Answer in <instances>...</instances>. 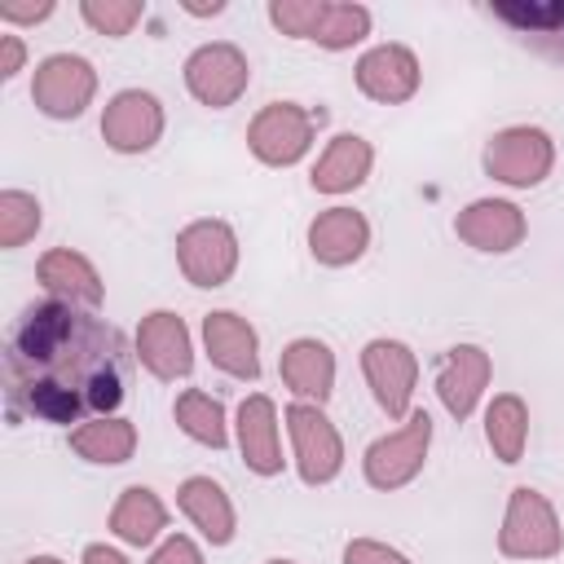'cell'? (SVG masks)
<instances>
[{
    "mask_svg": "<svg viewBox=\"0 0 564 564\" xmlns=\"http://www.w3.org/2000/svg\"><path fill=\"white\" fill-rule=\"evenodd\" d=\"M251 84V62L238 44L229 40H212V44H198L189 57H185V88L194 101L212 106V110H225L234 106Z\"/></svg>",
    "mask_w": 564,
    "mask_h": 564,
    "instance_id": "8",
    "label": "cell"
},
{
    "mask_svg": "<svg viewBox=\"0 0 564 564\" xmlns=\"http://www.w3.org/2000/svg\"><path fill=\"white\" fill-rule=\"evenodd\" d=\"M278 370H282V383L300 401H308V405H322L335 392V352L322 339H308V335L304 339H291L282 348Z\"/></svg>",
    "mask_w": 564,
    "mask_h": 564,
    "instance_id": "21",
    "label": "cell"
},
{
    "mask_svg": "<svg viewBox=\"0 0 564 564\" xmlns=\"http://www.w3.org/2000/svg\"><path fill=\"white\" fill-rule=\"evenodd\" d=\"M185 9H189V13H198V18H207V13H220L225 4H185Z\"/></svg>",
    "mask_w": 564,
    "mask_h": 564,
    "instance_id": "35",
    "label": "cell"
},
{
    "mask_svg": "<svg viewBox=\"0 0 564 564\" xmlns=\"http://www.w3.org/2000/svg\"><path fill=\"white\" fill-rule=\"evenodd\" d=\"M375 167V150L357 132H335L313 163V189L317 194H352Z\"/></svg>",
    "mask_w": 564,
    "mask_h": 564,
    "instance_id": "22",
    "label": "cell"
},
{
    "mask_svg": "<svg viewBox=\"0 0 564 564\" xmlns=\"http://www.w3.org/2000/svg\"><path fill=\"white\" fill-rule=\"evenodd\" d=\"M203 348L216 370L229 379H260V339L256 326L229 308H216L203 317Z\"/></svg>",
    "mask_w": 564,
    "mask_h": 564,
    "instance_id": "17",
    "label": "cell"
},
{
    "mask_svg": "<svg viewBox=\"0 0 564 564\" xmlns=\"http://www.w3.org/2000/svg\"><path fill=\"white\" fill-rule=\"evenodd\" d=\"M79 18L97 31V35H128L141 18H145V4L141 0H84L79 4Z\"/></svg>",
    "mask_w": 564,
    "mask_h": 564,
    "instance_id": "29",
    "label": "cell"
},
{
    "mask_svg": "<svg viewBox=\"0 0 564 564\" xmlns=\"http://www.w3.org/2000/svg\"><path fill=\"white\" fill-rule=\"evenodd\" d=\"M322 110H308L300 101H269L256 110L251 128H247V145L260 163L269 167H291L308 154L313 137H317Z\"/></svg>",
    "mask_w": 564,
    "mask_h": 564,
    "instance_id": "4",
    "label": "cell"
},
{
    "mask_svg": "<svg viewBox=\"0 0 564 564\" xmlns=\"http://www.w3.org/2000/svg\"><path fill=\"white\" fill-rule=\"evenodd\" d=\"M176 264L194 286H225L238 269V234L225 220H194L176 234Z\"/></svg>",
    "mask_w": 564,
    "mask_h": 564,
    "instance_id": "10",
    "label": "cell"
},
{
    "mask_svg": "<svg viewBox=\"0 0 564 564\" xmlns=\"http://www.w3.org/2000/svg\"><path fill=\"white\" fill-rule=\"evenodd\" d=\"M35 278L44 282L48 300H62V304H75V308H88V313H93V308L101 304V295H106L101 273L93 269V260L79 256V251H70V247L44 251L40 264H35Z\"/></svg>",
    "mask_w": 564,
    "mask_h": 564,
    "instance_id": "19",
    "label": "cell"
},
{
    "mask_svg": "<svg viewBox=\"0 0 564 564\" xmlns=\"http://www.w3.org/2000/svg\"><path fill=\"white\" fill-rule=\"evenodd\" d=\"M286 432H291V449L304 485H330L344 471V441L335 423L322 414V405H308V401L286 405Z\"/></svg>",
    "mask_w": 564,
    "mask_h": 564,
    "instance_id": "9",
    "label": "cell"
},
{
    "mask_svg": "<svg viewBox=\"0 0 564 564\" xmlns=\"http://www.w3.org/2000/svg\"><path fill=\"white\" fill-rule=\"evenodd\" d=\"M238 449L256 476L282 471V441H278V405L264 392H251L238 405Z\"/></svg>",
    "mask_w": 564,
    "mask_h": 564,
    "instance_id": "20",
    "label": "cell"
},
{
    "mask_svg": "<svg viewBox=\"0 0 564 564\" xmlns=\"http://www.w3.org/2000/svg\"><path fill=\"white\" fill-rule=\"evenodd\" d=\"M137 357L154 379H185L194 370V339L189 326L172 308H154L137 326Z\"/></svg>",
    "mask_w": 564,
    "mask_h": 564,
    "instance_id": "13",
    "label": "cell"
},
{
    "mask_svg": "<svg viewBox=\"0 0 564 564\" xmlns=\"http://www.w3.org/2000/svg\"><path fill=\"white\" fill-rule=\"evenodd\" d=\"M22 62H26L22 40H18V35H0V75H4V79H13V75L22 70Z\"/></svg>",
    "mask_w": 564,
    "mask_h": 564,
    "instance_id": "33",
    "label": "cell"
},
{
    "mask_svg": "<svg viewBox=\"0 0 564 564\" xmlns=\"http://www.w3.org/2000/svg\"><path fill=\"white\" fill-rule=\"evenodd\" d=\"M489 375H494V361H489V352L480 344H454V348H445V357L436 366V397L449 410V419L463 423L480 405V397L489 388Z\"/></svg>",
    "mask_w": 564,
    "mask_h": 564,
    "instance_id": "14",
    "label": "cell"
},
{
    "mask_svg": "<svg viewBox=\"0 0 564 564\" xmlns=\"http://www.w3.org/2000/svg\"><path fill=\"white\" fill-rule=\"evenodd\" d=\"M167 529V507L150 485H128L110 507V533L128 546H154Z\"/></svg>",
    "mask_w": 564,
    "mask_h": 564,
    "instance_id": "24",
    "label": "cell"
},
{
    "mask_svg": "<svg viewBox=\"0 0 564 564\" xmlns=\"http://www.w3.org/2000/svg\"><path fill=\"white\" fill-rule=\"evenodd\" d=\"M344 564H410L397 546L388 542H375V538H352L344 546Z\"/></svg>",
    "mask_w": 564,
    "mask_h": 564,
    "instance_id": "30",
    "label": "cell"
},
{
    "mask_svg": "<svg viewBox=\"0 0 564 564\" xmlns=\"http://www.w3.org/2000/svg\"><path fill=\"white\" fill-rule=\"evenodd\" d=\"M427 445H432V419H427V410H414L397 432L370 441V449L361 458L366 485H375L383 494L410 485L427 463Z\"/></svg>",
    "mask_w": 564,
    "mask_h": 564,
    "instance_id": "5",
    "label": "cell"
},
{
    "mask_svg": "<svg viewBox=\"0 0 564 564\" xmlns=\"http://www.w3.org/2000/svg\"><path fill=\"white\" fill-rule=\"evenodd\" d=\"M97 97V70L79 53H48L35 66L31 101L48 119H79Z\"/></svg>",
    "mask_w": 564,
    "mask_h": 564,
    "instance_id": "7",
    "label": "cell"
},
{
    "mask_svg": "<svg viewBox=\"0 0 564 564\" xmlns=\"http://www.w3.org/2000/svg\"><path fill=\"white\" fill-rule=\"evenodd\" d=\"M176 502H181L185 520H189V524H194L212 546H229V542H234L238 511H234L229 494H225L212 476H189V480H181Z\"/></svg>",
    "mask_w": 564,
    "mask_h": 564,
    "instance_id": "23",
    "label": "cell"
},
{
    "mask_svg": "<svg viewBox=\"0 0 564 564\" xmlns=\"http://www.w3.org/2000/svg\"><path fill=\"white\" fill-rule=\"evenodd\" d=\"M366 247H370V220L352 207H326L308 225V251L326 269L357 264L366 256Z\"/></svg>",
    "mask_w": 564,
    "mask_h": 564,
    "instance_id": "18",
    "label": "cell"
},
{
    "mask_svg": "<svg viewBox=\"0 0 564 564\" xmlns=\"http://www.w3.org/2000/svg\"><path fill=\"white\" fill-rule=\"evenodd\" d=\"M551 167H555V141L533 123L502 128L485 145V172L502 185H516V189L542 185L551 176Z\"/></svg>",
    "mask_w": 564,
    "mask_h": 564,
    "instance_id": "6",
    "label": "cell"
},
{
    "mask_svg": "<svg viewBox=\"0 0 564 564\" xmlns=\"http://www.w3.org/2000/svg\"><path fill=\"white\" fill-rule=\"evenodd\" d=\"M26 564H62V560H57V555H31Z\"/></svg>",
    "mask_w": 564,
    "mask_h": 564,
    "instance_id": "36",
    "label": "cell"
},
{
    "mask_svg": "<svg viewBox=\"0 0 564 564\" xmlns=\"http://www.w3.org/2000/svg\"><path fill=\"white\" fill-rule=\"evenodd\" d=\"M40 220L44 216H40V198L35 194H26V189H4L0 194V247L4 251H13L26 238H35Z\"/></svg>",
    "mask_w": 564,
    "mask_h": 564,
    "instance_id": "28",
    "label": "cell"
},
{
    "mask_svg": "<svg viewBox=\"0 0 564 564\" xmlns=\"http://www.w3.org/2000/svg\"><path fill=\"white\" fill-rule=\"evenodd\" d=\"M70 449L88 463H128L132 449H137V427L132 419H119V414H101V419H88L70 432Z\"/></svg>",
    "mask_w": 564,
    "mask_h": 564,
    "instance_id": "25",
    "label": "cell"
},
{
    "mask_svg": "<svg viewBox=\"0 0 564 564\" xmlns=\"http://www.w3.org/2000/svg\"><path fill=\"white\" fill-rule=\"evenodd\" d=\"M454 234H458L467 247H476V251L502 256V251H516V247L524 242L529 220H524V212H520L511 198H476V203H467V207L458 212Z\"/></svg>",
    "mask_w": 564,
    "mask_h": 564,
    "instance_id": "15",
    "label": "cell"
},
{
    "mask_svg": "<svg viewBox=\"0 0 564 564\" xmlns=\"http://www.w3.org/2000/svg\"><path fill=\"white\" fill-rule=\"evenodd\" d=\"M564 546V529L560 516L551 507L546 494L516 485L502 511V529H498V551L507 560H551Z\"/></svg>",
    "mask_w": 564,
    "mask_h": 564,
    "instance_id": "3",
    "label": "cell"
},
{
    "mask_svg": "<svg viewBox=\"0 0 564 564\" xmlns=\"http://www.w3.org/2000/svg\"><path fill=\"white\" fill-rule=\"evenodd\" d=\"M361 375L388 419H410L414 383H419V357L401 339H370L361 348Z\"/></svg>",
    "mask_w": 564,
    "mask_h": 564,
    "instance_id": "11",
    "label": "cell"
},
{
    "mask_svg": "<svg viewBox=\"0 0 564 564\" xmlns=\"http://www.w3.org/2000/svg\"><path fill=\"white\" fill-rule=\"evenodd\" d=\"M269 22L291 40H313L322 48H352L370 35L366 4H335V0H273Z\"/></svg>",
    "mask_w": 564,
    "mask_h": 564,
    "instance_id": "2",
    "label": "cell"
},
{
    "mask_svg": "<svg viewBox=\"0 0 564 564\" xmlns=\"http://www.w3.org/2000/svg\"><path fill=\"white\" fill-rule=\"evenodd\" d=\"M128 388V344L119 326L88 308L44 300L9 330L4 401L13 419L88 423L110 414Z\"/></svg>",
    "mask_w": 564,
    "mask_h": 564,
    "instance_id": "1",
    "label": "cell"
},
{
    "mask_svg": "<svg viewBox=\"0 0 564 564\" xmlns=\"http://www.w3.org/2000/svg\"><path fill=\"white\" fill-rule=\"evenodd\" d=\"M485 441L494 449V458L502 463H520L524 445H529V405L516 392H498L485 410Z\"/></svg>",
    "mask_w": 564,
    "mask_h": 564,
    "instance_id": "26",
    "label": "cell"
},
{
    "mask_svg": "<svg viewBox=\"0 0 564 564\" xmlns=\"http://www.w3.org/2000/svg\"><path fill=\"white\" fill-rule=\"evenodd\" d=\"M172 414H176V423H181V432H185L189 441L212 445V449H225V445H229L225 405H220L212 392H203V388H185V392L176 397Z\"/></svg>",
    "mask_w": 564,
    "mask_h": 564,
    "instance_id": "27",
    "label": "cell"
},
{
    "mask_svg": "<svg viewBox=\"0 0 564 564\" xmlns=\"http://www.w3.org/2000/svg\"><path fill=\"white\" fill-rule=\"evenodd\" d=\"M48 13H53V0H40V4L4 0V4H0V18H4V22H44Z\"/></svg>",
    "mask_w": 564,
    "mask_h": 564,
    "instance_id": "32",
    "label": "cell"
},
{
    "mask_svg": "<svg viewBox=\"0 0 564 564\" xmlns=\"http://www.w3.org/2000/svg\"><path fill=\"white\" fill-rule=\"evenodd\" d=\"M150 564H203V551H198V542H194V538L172 533V538H163V542L154 546Z\"/></svg>",
    "mask_w": 564,
    "mask_h": 564,
    "instance_id": "31",
    "label": "cell"
},
{
    "mask_svg": "<svg viewBox=\"0 0 564 564\" xmlns=\"http://www.w3.org/2000/svg\"><path fill=\"white\" fill-rule=\"evenodd\" d=\"M419 57L405 48V44H375L361 53L357 62V88L370 97V101H383V106H401L419 93Z\"/></svg>",
    "mask_w": 564,
    "mask_h": 564,
    "instance_id": "16",
    "label": "cell"
},
{
    "mask_svg": "<svg viewBox=\"0 0 564 564\" xmlns=\"http://www.w3.org/2000/svg\"><path fill=\"white\" fill-rule=\"evenodd\" d=\"M264 564H295V560H264Z\"/></svg>",
    "mask_w": 564,
    "mask_h": 564,
    "instance_id": "37",
    "label": "cell"
},
{
    "mask_svg": "<svg viewBox=\"0 0 564 564\" xmlns=\"http://www.w3.org/2000/svg\"><path fill=\"white\" fill-rule=\"evenodd\" d=\"M101 137L119 154H145L163 137V106L145 88H123L101 110Z\"/></svg>",
    "mask_w": 564,
    "mask_h": 564,
    "instance_id": "12",
    "label": "cell"
},
{
    "mask_svg": "<svg viewBox=\"0 0 564 564\" xmlns=\"http://www.w3.org/2000/svg\"><path fill=\"white\" fill-rule=\"evenodd\" d=\"M84 564H128V555L106 542H93V546H84Z\"/></svg>",
    "mask_w": 564,
    "mask_h": 564,
    "instance_id": "34",
    "label": "cell"
}]
</instances>
